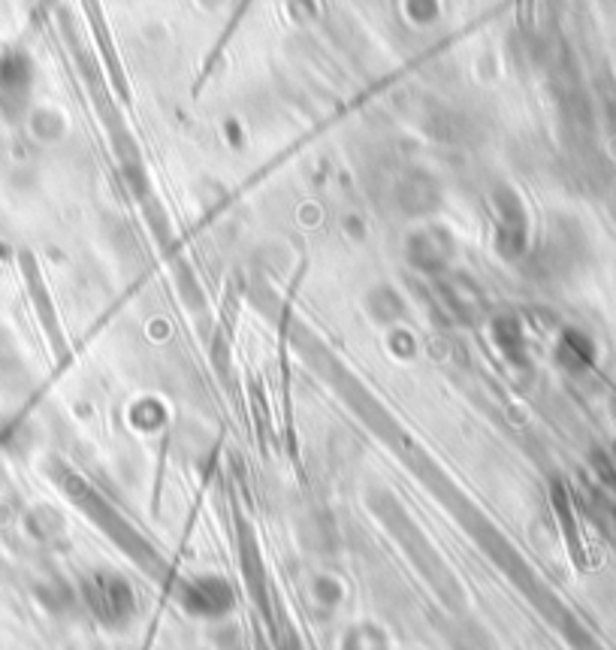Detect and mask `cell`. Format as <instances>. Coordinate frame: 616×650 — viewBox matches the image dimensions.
Returning a JSON list of instances; mask_svg holds the SVG:
<instances>
[{
    "mask_svg": "<svg viewBox=\"0 0 616 650\" xmlns=\"http://www.w3.org/2000/svg\"><path fill=\"white\" fill-rule=\"evenodd\" d=\"M88 606L103 623H124L133 614V593L115 574H98L85 587Z\"/></svg>",
    "mask_w": 616,
    "mask_h": 650,
    "instance_id": "6da1fadb",
    "label": "cell"
},
{
    "mask_svg": "<svg viewBox=\"0 0 616 650\" xmlns=\"http://www.w3.org/2000/svg\"><path fill=\"white\" fill-rule=\"evenodd\" d=\"M400 203L411 216H426L438 207V188L430 176H408L400 188Z\"/></svg>",
    "mask_w": 616,
    "mask_h": 650,
    "instance_id": "277c9868",
    "label": "cell"
},
{
    "mask_svg": "<svg viewBox=\"0 0 616 650\" xmlns=\"http://www.w3.org/2000/svg\"><path fill=\"white\" fill-rule=\"evenodd\" d=\"M233 602V593L224 581L218 578H203L184 590V606L196 614H224Z\"/></svg>",
    "mask_w": 616,
    "mask_h": 650,
    "instance_id": "3957f363",
    "label": "cell"
},
{
    "mask_svg": "<svg viewBox=\"0 0 616 650\" xmlns=\"http://www.w3.org/2000/svg\"><path fill=\"white\" fill-rule=\"evenodd\" d=\"M454 254V242L444 230H421L408 242V260L423 272H438Z\"/></svg>",
    "mask_w": 616,
    "mask_h": 650,
    "instance_id": "7a4b0ae2",
    "label": "cell"
}]
</instances>
